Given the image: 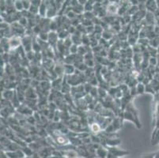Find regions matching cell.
<instances>
[{"label":"cell","instance_id":"2","mask_svg":"<svg viewBox=\"0 0 159 158\" xmlns=\"http://www.w3.org/2000/svg\"><path fill=\"white\" fill-rule=\"evenodd\" d=\"M154 158H159V152H157V153L154 154Z\"/></svg>","mask_w":159,"mask_h":158},{"label":"cell","instance_id":"1","mask_svg":"<svg viewBox=\"0 0 159 158\" xmlns=\"http://www.w3.org/2000/svg\"><path fill=\"white\" fill-rule=\"evenodd\" d=\"M154 154H150V155H147V156H145L143 158H154Z\"/></svg>","mask_w":159,"mask_h":158}]
</instances>
